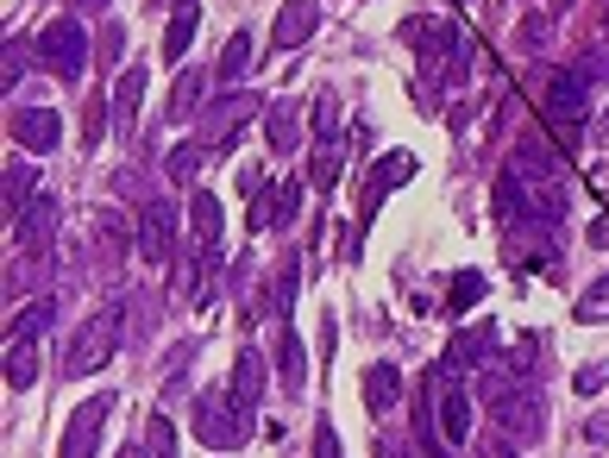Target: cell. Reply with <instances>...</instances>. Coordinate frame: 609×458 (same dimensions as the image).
I'll return each instance as SVG.
<instances>
[{"label": "cell", "mask_w": 609, "mask_h": 458, "mask_svg": "<svg viewBox=\"0 0 609 458\" xmlns=\"http://www.w3.org/2000/svg\"><path fill=\"white\" fill-rule=\"evenodd\" d=\"M497 207L515 214V220H565L572 207V189H565V170L553 164V152L540 138H522L503 164V182H497Z\"/></svg>", "instance_id": "obj_1"}, {"label": "cell", "mask_w": 609, "mask_h": 458, "mask_svg": "<svg viewBox=\"0 0 609 458\" xmlns=\"http://www.w3.org/2000/svg\"><path fill=\"white\" fill-rule=\"evenodd\" d=\"M403 38H408V51L421 57V76L428 82H465V70H471V38L458 26L433 20V13H408Z\"/></svg>", "instance_id": "obj_2"}, {"label": "cell", "mask_w": 609, "mask_h": 458, "mask_svg": "<svg viewBox=\"0 0 609 458\" xmlns=\"http://www.w3.org/2000/svg\"><path fill=\"white\" fill-rule=\"evenodd\" d=\"M483 402H490L497 427H503L515 446L547 433V396H540V383H528V377H497V371H490V383H483Z\"/></svg>", "instance_id": "obj_3"}, {"label": "cell", "mask_w": 609, "mask_h": 458, "mask_svg": "<svg viewBox=\"0 0 609 458\" xmlns=\"http://www.w3.org/2000/svg\"><path fill=\"white\" fill-rule=\"evenodd\" d=\"M120 333H127V308L120 302L101 308V314H88L82 333L70 339V352H63V377H95L107 358L120 352Z\"/></svg>", "instance_id": "obj_4"}, {"label": "cell", "mask_w": 609, "mask_h": 458, "mask_svg": "<svg viewBox=\"0 0 609 458\" xmlns=\"http://www.w3.org/2000/svg\"><path fill=\"white\" fill-rule=\"evenodd\" d=\"M195 439H202L207 453H239L246 439H252V421H246V408L232 402V389H202L195 396Z\"/></svg>", "instance_id": "obj_5"}, {"label": "cell", "mask_w": 609, "mask_h": 458, "mask_svg": "<svg viewBox=\"0 0 609 458\" xmlns=\"http://www.w3.org/2000/svg\"><path fill=\"white\" fill-rule=\"evenodd\" d=\"M559 220H515L503 239V257L515 270H559V252H565V239H559Z\"/></svg>", "instance_id": "obj_6"}, {"label": "cell", "mask_w": 609, "mask_h": 458, "mask_svg": "<svg viewBox=\"0 0 609 458\" xmlns=\"http://www.w3.org/2000/svg\"><path fill=\"white\" fill-rule=\"evenodd\" d=\"M38 57H45L51 76L76 82L82 70H88V32H82V20H63V13H57L51 26L38 32Z\"/></svg>", "instance_id": "obj_7"}, {"label": "cell", "mask_w": 609, "mask_h": 458, "mask_svg": "<svg viewBox=\"0 0 609 458\" xmlns=\"http://www.w3.org/2000/svg\"><path fill=\"white\" fill-rule=\"evenodd\" d=\"M258 95H246V88H227L220 101H207V113H202V145L207 152H227L232 138H239V126H252L258 120Z\"/></svg>", "instance_id": "obj_8"}, {"label": "cell", "mask_w": 609, "mask_h": 458, "mask_svg": "<svg viewBox=\"0 0 609 458\" xmlns=\"http://www.w3.org/2000/svg\"><path fill=\"white\" fill-rule=\"evenodd\" d=\"M415 177V152H383L378 164H371V177H365V195H358V232L378 220V207L403 189V182Z\"/></svg>", "instance_id": "obj_9"}, {"label": "cell", "mask_w": 609, "mask_h": 458, "mask_svg": "<svg viewBox=\"0 0 609 458\" xmlns=\"http://www.w3.org/2000/svg\"><path fill=\"white\" fill-rule=\"evenodd\" d=\"M584 95H590V82L578 76V70H565V76L547 88V113H553V126H559V145L572 152L584 138Z\"/></svg>", "instance_id": "obj_10"}, {"label": "cell", "mask_w": 609, "mask_h": 458, "mask_svg": "<svg viewBox=\"0 0 609 458\" xmlns=\"http://www.w3.org/2000/svg\"><path fill=\"white\" fill-rule=\"evenodd\" d=\"M114 421V396H88V402L70 414V427H63V446H57V458H95V446H101V427Z\"/></svg>", "instance_id": "obj_11"}, {"label": "cell", "mask_w": 609, "mask_h": 458, "mask_svg": "<svg viewBox=\"0 0 609 458\" xmlns=\"http://www.w3.org/2000/svg\"><path fill=\"white\" fill-rule=\"evenodd\" d=\"M139 252H145L152 270L177 264V207L170 202H145V214H139Z\"/></svg>", "instance_id": "obj_12"}, {"label": "cell", "mask_w": 609, "mask_h": 458, "mask_svg": "<svg viewBox=\"0 0 609 458\" xmlns=\"http://www.w3.org/2000/svg\"><path fill=\"white\" fill-rule=\"evenodd\" d=\"M302 207V177H277L271 195H252V232H289Z\"/></svg>", "instance_id": "obj_13"}, {"label": "cell", "mask_w": 609, "mask_h": 458, "mask_svg": "<svg viewBox=\"0 0 609 458\" xmlns=\"http://www.w3.org/2000/svg\"><path fill=\"white\" fill-rule=\"evenodd\" d=\"M314 26H321V7L314 0H283L277 20H271V45L277 51H302L308 38H314Z\"/></svg>", "instance_id": "obj_14"}, {"label": "cell", "mask_w": 609, "mask_h": 458, "mask_svg": "<svg viewBox=\"0 0 609 458\" xmlns=\"http://www.w3.org/2000/svg\"><path fill=\"white\" fill-rule=\"evenodd\" d=\"M497 358V327L490 321H471V327L453 333V346H446V371H458V364H490Z\"/></svg>", "instance_id": "obj_15"}, {"label": "cell", "mask_w": 609, "mask_h": 458, "mask_svg": "<svg viewBox=\"0 0 609 458\" xmlns=\"http://www.w3.org/2000/svg\"><path fill=\"white\" fill-rule=\"evenodd\" d=\"M13 138H20L26 152H51L57 138H63V120H57L51 107H20V113H13Z\"/></svg>", "instance_id": "obj_16"}, {"label": "cell", "mask_w": 609, "mask_h": 458, "mask_svg": "<svg viewBox=\"0 0 609 458\" xmlns=\"http://www.w3.org/2000/svg\"><path fill=\"white\" fill-rule=\"evenodd\" d=\"M232 402L246 414L264 402V352L258 346H239V358H232Z\"/></svg>", "instance_id": "obj_17"}, {"label": "cell", "mask_w": 609, "mask_h": 458, "mask_svg": "<svg viewBox=\"0 0 609 458\" xmlns=\"http://www.w3.org/2000/svg\"><path fill=\"white\" fill-rule=\"evenodd\" d=\"M0 202H7V220L20 227V220H26V207L38 202V170L13 157V164H7V177H0Z\"/></svg>", "instance_id": "obj_18"}, {"label": "cell", "mask_w": 609, "mask_h": 458, "mask_svg": "<svg viewBox=\"0 0 609 458\" xmlns=\"http://www.w3.org/2000/svg\"><path fill=\"white\" fill-rule=\"evenodd\" d=\"M145 82H152V70H145V63H127V70H120V82H114V126H120V132H132V120H139Z\"/></svg>", "instance_id": "obj_19"}, {"label": "cell", "mask_w": 609, "mask_h": 458, "mask_svg": "<svg viewBox=\"0 0 609 458\" xmlns=\"http://www.w3.org/2000/svg\"><path fill=\"white\" fill-rule=\"evenodd\" d=\"M277 377L283 396H308V352H302V333H277Z\"/></svg>", "instance_id": "obj_20"}, {"label": "cell", "mask_w": 609, "mask_h": 458, "mask_svg": "<svg viewBox=\"0 0 609 458\" xmlns=\"http://www.w3.org/2000/svg\"><path fill=\"white\" fill-rule=\"evenodd\" d=\"M189 227H195V245H202L207 264H220V202H214L207 189L189 202Z\"/></svg>", "instance_id": "obj_21"}, {"label": "cell", "mask_w": 609, "mask_h": 458, "mask_svg": "<svg viewBox=\"0 0 609 458\" xmlns=\"http://www.w3.org/2000/svg\"><path fill=\"white\" fill-rule=\"evenodd\" d=\"M396 402H403V371L383 358V364H371V371H365V408H371V414H390Z\"/></svg>", "instance_id": "obj_22"}, {"label": "cell", "mask_w": 609, "mask_h": 458, "mask_svg": "<svg viewBox=\"0 0 609 458\" xmlns=\"http://www.w3.org/2000/svg\"><path fill=\"white\" fill-rule=\"evenodd\" d=\"M252 32H232L227 38V51H220V63H214V88H232V82L246 76V70H252Z\"/></svg>", "instance_id": "obj_23"}, {"label": "cell", "mask_w": 609, "mask_h": 458, "mask_svg": "<svg viewBox=\"0 0 609 458\" xmlns=\"http://www.w3.org/2000/svg\"><path fill=\"white\" fill-rule=\"evenodd\" d=\"M302 145V101H277L271 107V152L289 157Z\"/></svg>", "instance_id": "obj_24"}, {"label": "cell", "mask_w": 609, "mask_h": 458, "mask_svg": "<svg viewBox=\"0 0 609 458\" xmlns=\"http://www.w3.org/2000/svg\"><path fill=\"white\" fill-rule=\"evenodd\" d=\"M195 20H202V7H195V0H177V13H170V32H164V63H177V57L195 45Z\"/></svg>", "instance_id": "obj_25"}, {"label": "cell", "mask_w": 609, "mask_h": 458, "mask_svg": "<svg viewBox=\"0 0 609 458\" xmlns=\"http://www.w3.org/2000/svg\"><path fill=\"white\" fill-rule=\"evenodd\" d=\"M51 227H57V202H51V195H38V202L26 207V220H20L26 252H45V245H51Z\"/></svg>", "instance_id": "obj_26"}, {"label": "cell", "mask_w": 609, "mask_h": 458, "mask_svg": "<svg viewBox=\"0 0 609 458\" xmlns=\"http://www.w3.org/2000/svg\"><path fill=\"white\" fill-rule=\"evenodd\" d=\"M572 321L578 327H597V321H609V277H590L578 289V302H572Z\"/></svg>", "instance_id": "obj_27"}, {"label": "cell", "mask_w": 609, "mask_h": 458, "mask_svg": "<svg viewBox=\"0 0 609 458\" xmlns=\"http://www.w3.org/2000/svg\"><path fill=\"white\" fill-rule=\"evenodd\" d=\"M51 314H57V302H51V296H38V302H26L20 314H13V339H26V346H38V333L51 327Z\"/></svg>", "instance_id": "obj_28"}, {"label": "cell", "mask_w": 609, "mask_h": 458, "mask_svg": "<svg viewBox=\"0 0 609 458\" xmlns=\"http://www.w3.org/2000/svg\"><path fill=\"white\" fill-rule=\"evenodd\" d=\"M7 383H13V389H32V383H38V346H26V339L7 346Z\"/></svg>", "instance_id": "obj_29"}, {"label": "cell", "mask_w": 609, "mask_h": 458, "mask_svg": "<svg viewBox=\"0 0 609 458\" xmlns=\"http://www.w3.org/2000/svg\"><path fill=\"white\" fill-rule=\"evenodd\" d=\"M339 164H346V145H339V138H327L321 152L308 157V182H314V189H333V177H339Z\"/></svg>", "instance_id": "obj_30"}, {"label": "cell", "mask_w": 609, "mask_h": 458, "mask_svg": "<svg viewBox=\"0 0 609 458\" xmlns=\"http://www.w3.org/2000/svg\"><path fill=\"white\" fill-rule=\"evenodd\" d=\"M202 164H207V145L195 138V145H177V152L164 157V177H170V182H195V170H202Z\"/></svg>", "instance_id": "obj_31"}, {"label": "cell", "mask_w": 609, "mask_h": 458, "mask_svg": "<svg viewBox=\"0 0 609 458\" xmlns=\"http://www.w3.org/2000/svg\"><path fill=\"white\" fill-rule=\"evenodd\" d=\"M207 82H214V76H202V70H189V76L177 82V95H170V120H189V113H195V107H202Z\"/></svg>", "instance_id": "obj_32"}, {"label": "cell", "mask_w": 609, "mask_h": 458, "mask_svg": "<svg viewBox=\"0 0 609 458\" xmlns=\"http://www.w3.org/2000/svg\"><path fill=\"white\" fill-rule=\"evenodd\" d=\"M534 358H540V346H534V339H515V346H497V371H503V377H528Z\"/></svg>", "instance_id": "obj_33"}, {"label": "cell", "mask_w": 609, "mask_h": 458, "mask_svg": "<svg viewBox=\"0 0 609 458\" xmlns=\"http://www.w3.org/2000/svg\"><path fill=\"white\" fill-rule=\"evenodd\" d=\"M145 458H177V427H170V414H164V408L145 421Z\"/></svg>", "instance_id": "obj_34"}, {"label": "cell", "mask_w": 609, "mask_h": 458, "mask_svg": "<svg viewBox=\"0 0 609 458\" xmlns=\"http://www.w3.org/2000/svg\"><path fill=\"white\" fill-rule=\"evenodd\" d=\"M296 289H302V257L289 252V257H283V270H277V296H271L283 321H289V308H296Z\"/></svg>", "instance_id": "obj_35"}, {"label": "cell", "mask_w": 609, "mask_h": 458, "mask_svg": "<svg viewBox=\"0 0 609 458\" xmlns=\"http://www.w3.org/2000/svg\"><path fill=\"white\" fill-rule=\"evenodd\" d=\"M483 289H490V282H483L478 270H458L453 289H446V308H453V314H465L471 302H483Z\"/></svg>", "instance_id": "obj_36"}, {"label": "cell", "mask_w": 609, "mask_h": 458, "mask_svg": "<svg viewBox=\"0 0 609 458\" xmlns=\"http://www.w3.org/2000/svg\"><path fill=\"white\" fill-rule=\"evenodd\" d=\"M26 63H32V51L20 45V38H7V51H0V82H7V95L26 82Z\"/></svg>", "instance_id": "obj_37"}, {"label": "cell", "mask_w": 609, "mask_h": 458, "mask_svg": "<svg viewBox=\"0 0 609 458\" xmlns=\"http://www.w3.org/2000/svg\"><path fill=\"white\" fill-rule=\"evenodd\" d=\"M195 346H202V333H189L177 352H170V364H164V396L170 389H182V371H189V358H195Z\"/></svg>", "instance_id": "obj_38"}, {"label": "cell", "mask_w": 609, "mask_h": 458, "mask_svg": "<svg viewBox=\"0 0 609 458\" xmlns=\"http://www.w3.org/2000/svg\"><path fill=\"white\" fill-rule=\"evenodd\" d=\"M314 138H321V145H327V138H339V101H333L327 88L314 95Z\"/></svg>", "instance_id": "obj_39"}, {"label": "cell", "mask_w": 609, "mask_h": 458, "mask_svg": "<svg viewBox=\"0 0 609 458\" xmlns=\"http://www.w3.org/2000/svg\"><path fill=\"white\" fill-rule=\"evenodd\" d=\"M101 138H107V101H101V95H95V101H88V120H82V145L95 152Z\"/></svg>", "instance_id": "obj_40"}, {"label": "cell", "mask_w": 609, "mask_h": 458, "mask_svg": "<svg viewBox=\"0 0 609 458\" xmlns=\"http://www.w3.org/2000/svg\"><path fill=\"white\" fill-rule=\"evenodd\" d=\"M314 458H346V453H339V433H333V421H327V414L314 421Z\"/></svg>", "instance_id": "obj_41"}, {"label": "cell", "mask_w": 609, "mask_h": 458, "mask_svg": "<svg viewBox=\"0 0 609 458\" xmlns=\"http://www.w3.org/2000/svg\"><path fill=\"white\" fill-rule=\"evenodd\" d=\"M478 458H515V439L503 427L497 433H478Z\"/></svg>", "instance_id": "obj_42"}, {"label": "cell", "mask_w": 609, "mask_h": 458, "mask_svg": "<svg viewBox=\"0 0 609 458\" xmlns=\"http://www.w3.org/2000/svg\"><path fill=\"white\" fill-rule=\"evenodd\" d=\"M604 383H609V364H584V371H578V383H572V389H578V396H597Z\"/></svg>", "instance_id": "obj_43"}, {"label": "cell", "mask_w": 609, "mask_h": 458, "mask_svg": "<svg viewBox=\"0 0 609 458\" xmlns=\"http://www.w3.org/2000/svg\"><path fill=\"white\" fill-rule=\"evenodd\" d=\"M584 439H590V446H609V408H604V414H590V421H584Z\"/></svg>", "instance_id": "obj_44"}, {"label": "cell", "mask_w": 609, "mask_h": 458, "mask_svg": "<svg viewBox=\"0 0 609 458\" xmlns=\"http://www.w3.org/2000/svg\"><path fill=\"white\" fill-rule=\"evenodd\" d=\"M584 239H590L597 252H609V214H604V220H590V232H584Z\"/></svg>", "instance_id": "obj_45"}, {"label": "cell", "mask_w": 609, "mask_h": 458, "mask_svg": "<svg viewBox=\"0 0 609 458\" xmlns=\"http://www.w3.org/2000/svg\"><path fill=\"white\" fill-rule=\"evenodd\" d=\"M590 189H597V195L609 202V164H597V170H590Z\"/></svg>", "instance_id": "obj_46"}, {"label": "cell", "mask_w": 609, "mask_h": 458, "mask_svg": "<svg viewBox=\"0 0 609 458\" xmlns=\"http://www.w3.org/2000/svg\"><path fill=\"white\" fill-rule=\"evenodd\" d=\"M120 458H145V453H139V446H127V453H120Z\"/></svg>", "instance_id": "obj_47"}, {"label": "cell", "mask_w": 609, "mask_h": 458, "mask_svg": "<svg viewBox=\"0 0 609 458\" xmlns=\"http://www.w3.org/2000/svg\"><path fill=\"white\" fill-rule=\"evenodd\" d=\"M76 7H101V0H76Z\"/></svg>", "instance_id": "obj_48"}, {"label": "cell", "mask_w": 609, "mask_h": 458, "mask_svg": "<svg viewBox=\"0 0 609 458\" xmlns=\"http://www.w3.org/2000/svg\"><path fill=\"white\" fill-rule=\"evenodd\" d=\"M604 132H609V107H604Z\"/></svg>", "instance_id": "obj_49"}, {"label": "cell", "mask_w": 609, "mask_h": 458, "mask_svg": "<svg viewBox=\"0 0 609 458\" xmlns=\"http://www.w3.org/2000/svg\"><path fill=\"white\" fill-rule=\"evenodd\" d=\"M604 38H609V20H604Z\"/></svg>", "instance_id": "obj_50"}]
</instances>
